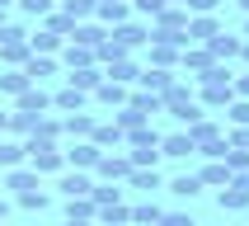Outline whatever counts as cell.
Returning a JSON list of instances; mask_svg holds the SVG:
<instances>
[{
  "instance_id": "d590c367",
  "label": "cell",
  "mask_w": 249,
  "mask_h": 226,
  "mask_svg": "<svg viewBox=\"0 0 249 226\" xmlns=\"http://www.w3.org/2000/svg\"><path fill=\"white\" fill-rule=\"evenodd\" d=\"M231 85H202V104H212V109H221V104H231Z\"/></svg>"
},
{
  "instance_id": "b9f144b4",
  "label": "cell",
  "mask_w": 249,
  "mask_h": 226,
  "mask_svg": "<svg viewBox=\"0 0 249 226\" xmlns=\"http://www.w3.org/2000/svg\"><path fill=\"white\" fill-rule=\"evenodd\" d=\"M19 207L42 212V207H47V193H42V188H28V193H19Z\"/></svg>"
},
{
  "instance_id": "f1b7e54d",
  "label": "cell",
  "mask_w": 249,
  "mask_h": 226,
  "mask_svg": "<svg viewBox=\"0 0 249 226\" xmlns=\"http://www.w3.org/2000/svg\"><path fill=\"white\" fill-rule=\"evenodd\" d=\"M179 52H183V47H174V42H151V61H155V66H174V61H179Z\"/></svg>"
},
{
  "instance_id": "9a60e30c",
  "label": "cell",
  "mask_w": 249,
  "mask_h": 226,
  "mask_svg": "<svg viewBox=\"0 0 249 226\" xmlns=\"http://www.w3.org/2000/svg\"><path fill=\"white\" fill-rule=\"evenodd\" d=\"M85 99H89L85 90L66 85V90H56V94H52V109H61V113H80V109H85Z\"/></svg>"
},
{
  "instance_id": "74e56055",
  "label": "cell",
  "mask_w": 249,
  "mask_h": 226,
  "mask_svg": "<svg viewBox=\"0 0 249 226\" xmlns=\"http://www.w3.org/2000/svg\"><path fill=\"white\" fill-rule=\"evenodd\" d=\"M127 184L151 193V188H160V174H155V170H132V174H127Z\"/></svg>"
},
{
  "instance_id": "9f6ffc18",
  "label": "cell",
  "mask_w": 249,
  "mask_h": 226,
  "mask_svg": "<svg viewBox=\"0 0 249 226\" xmlns=\"http://www.w3.org/2000/svg\"><path fill=\"white\" fill-rule=\"evenodd\" d=\"M94 5H104V0H94Z\"/></svg>"
},
{
  "instance_id": "30bf717a",
  "label": "cell",
  "mask_w": 249,
  "mask_h": 226,
  "mask_svg": "<svg viewBox=\"0 0 249 226\" xmlns=\"http://www.w3.org/2000/svg\"><path fill=\"white\" fill-rule=\"evenodd\" d=\"M66 198H89L94 193V184H89V174H80V170H71V174H61V184H56Z\"/></svg>"
},
{
  "instance_id": "816d5d0a",
  "label": "cell",
  "mask_w": 249,
  "mask_h": 226,
  "mask_svg": "<svg viewBox=\"0 0 249 226\" xmlns=\"http://www.w3.org/2000/svg\"><path fill=\"white\" fill-rule=\"evenodd\" d=\"M160 5H183V0H160Z\"/></svg>"
},
{
  "instance_id": "bcb514c9",
  "label": "cell",
  "mask_w": 249,
  "mask_h": 226,
  "mask_svg": "<svg viewBox=\"0 0 249 226\" xmlns=\"http://www.w3.org/2000/svg\"><path fill=\"white\" fill-rule=\"evenodd\" d=\"M221 0H183V10H197V14H212Z\"/></svg>"
},
{
  "instance_id": "e575fe53",
  "label": "cell",
  "mask_w": 249,
  "mask_h": 226,
  "mask_svg": "<svg viewBox=\"0 0 249 226\" xmlns=\"http://www.w3.org/2000/svg\"><path fill=\"white\" fill-rule=\"evenodd\" d=\"M28 47H33V52H38V56H52L56 47H61V38H56V33H47V28H42V33H33V38H28Z\"/></svg>"
},
{
  "instance_id": "ac0fdd59",
  "label": "cell",
  "mask_w": 249,
  "mask_h": 226,
  "mask_svg": "<svg viewBox=\"0 0 249 226\" xmlns=\"http://www.w3.org/2000/svg\"><path fill=\"white\" fill-rule=\"evenodd\" d=\"M197 179H202V184H216V188H226L235 174H231V165H226V160H207V165L197 170Z\"/></svg>"
},
{
  "instance_id": "11a10c76",
  "label": "cell",
  "mask_w": 249,
  "mask_h": 226,
  "mask_svg": "<svg viewBox=\"0 0 249 226\" xmlns=\"http://www.w3.org/2000/svg\"><path fill=\"white\" fill-rule=\"evenodd\" d=\"M245 38H249V19H245Z\"/></svg>"
},
{
  "instance_id": "7a4b0ae2",
  "label": "cell",
  "mask_w": 249,
  "mask_h": 226,
  "mask_svg": "<svg viewBox=\"0 0 249 226\" xmlns=\"http://www.w3.org/2000/svg\"><path fill=\"white\" fill-rule=\"evenodd\" d=\"M99 174H104V184H118V179H127V174H132V170H137V165H132V155H99Z\"/></svg>"
},
{
  "instance_id": "ee69618b",
  "label": "cell",
  "mask_w": 249,
  "mask_h": 226,
  "mask_svg": "<svg viewBox=\"0 0 249 226\" xmlns=\"http://www.w3.org/2000/svg\"><path fill=\"white\" fill-rule=\"evenodd\" d=\"M226 146H235V151H249V127H235V132H231V141H226Z\"/></svg>"
},
{
  "instance_id": "e0dca14e",
  "label": "cell",
  "mask_w": 249,
  "mask_h": 226,
  "mask_svg": "<svg viewBox=\"0 0 249 226\" xmlns=\"http://www.w3.org/2000/svg\"><path fill=\"white\" fill-rule=\"evenodd\" d=\"M94 14L99 19H104V24H127V14H132V5H127V0H104V5H94Z\"/></svg>"
},
{
  "instance_id": "5bb4252c",
  "label": "cell",
  "mask_w": 249,
  "mask_h": 226,
  "mask_svg": "<svg viewBox=\"0 0 249 226\" xmlns=\"http://www.w3.org/2000/svg\"><path fill=\"white\" fill-rule=\"evenodd\" d=\"M240 47H245V38H231V33H216V38L207 42L212 61H226V56H240Z\"/></svg>"
},
{
  "instance_id": "83f0119b",
  "label": "cell",
  "mask_w": 249,
  "mask_h": 226,
  "mask_svg": "<svg viewBox=\"0 0 249 226\" xmlns=\"http://www.w3.org/2000/svg\"><path fill=\"white\" fill-rule=\"evenodd\" d=\"M137 146H160V132H155L151 123H146V127H132V132H127V151H137Z\"/></svg>"
},
{
  "instance_id": "ffe728a7",
  "label": "cell",
  "mask_w": 249,
  "mask_h": 226,
  "mask_svg": "<svg viewBox=\"0 0 249 226\" xmlns=\"http://www.w3.org/2000/svg\"><path fill=\"white\" fill-rule=\"evenodd\" d=\"M99 80H104L99 66H80V71H71V75H66V85H75V90H85V94H94Z\"/></svg>"
},
{
  "instance_id": "d6986e66",
  "label": "cell",
  "mask_w": 249,
  "mask_h": 226,
  "mask_svg": "<svg viewBox=\"0 0 249 226\" xmlns=\"http://www.w3.org/2000/svg\"><path fill=\"white\" fill-rule=\"evenodd\" d=\"M24 75L38 85V80H47V75H56V61H52V56H38V52H33V56L24 61Z\"/></svg>"
},
{
  "instance_id": "8992f818",
  "label": "cell",
  "mask_w": 249,
  "mask_h": 226,
  "mask_svg": "<svg viewBox=\"0 0 249 226\" xmlns=\"http://www.w3.org/2000/svg\"><path fill=\"white\" fill-rule=\"evenodd\" d=\"M216 33H221V24H216V19H212V14H197V19H188V28H183V38H193V42H202V47H207V42L216 38Z\"/></svg>"
},
{
  "instance_id": "7bdbcfd3",
  "label": "cell",
  "mask_w": 249,
  "mask_h": 226,
  "mask_svg": "<svg viewBox=\"0 0 249 226\" xmlns=\"http://www.w3.org/2000/svg\"><path fill=\"white\" fill-rule=\"evenodd\" d=\"M226 109H231V123L235 127H249V99H231Z\"/></svg>"
},
{
  "instance_id": "f35d334b",
  "label": "cell",
  "mask_w": 249,
  "mask_h": 226,
  "mask_svg": "<svg viewBox=\"0 0 249 226\" xmlns=\"http://www.w3.org/2000/svg\"><path fill=\"white\" fill-rule=\"evenodd\" d=\"M118 193H123V188H113V184H94V193H89V198H94V207H113V203H123Z\"/></svg>"
},
{
  "instance_id": "603a6c76",
  "label": "cell",
  "mask_w": 249,
  "mask_h": 226,
  "mask_svg": "<svg viewBox=\"0 0 249 226\" xmlns=\"http://www.w3.org/2000/svg\"><path fill=\"white\" fill-rule=\"evenodd\" d=\"M141 71H137V61H132V56H123V61H108V75H104V80H118V85H132L137 80Z\"/></svg>"
},
{
  "instance_id": "d6a6232c",
  "label": "cell",
  "mask_w": 249,
  "mask_h": 226,
  "mask_svg": "<svg viewBox=\"0 0 249 226\" xmlns=\"http://www.w3.org/2000/svg\"><path fill=\"white\" fill-rule=\"evenodd\" d=\"M99 222H104V226H127V222H132V207H127V203H113V207H99Z\"/></svg>"
},
{
  "instance_id": "d4e9b609",
  "label": "cell",
  "mask_w": 249,
  "mask_h": 226,
  "mask_svg": "<svg viewBox=\"0 0 249 226\" xmlns=\"http://www.w3.org/2000/svg\"><path fill=\"white\" fill-rule=\"evenodd\" d=\"M61 127H66V137H89V132H94V118H89V113H66V123H61Z\"/></svg>"
},
{
  "instance_id": "7402d4cb",
  "label": "cell",
  "mask_w": 249,
  "mask_h": 226,
  "mask_svg": "<svg viewBox=\"0 0 249 226\" xmlns=\"http://www.w3.org/2000/svg\"><path fill=\"white\" fill-rule=\"evenodd\" d=\"M99 207H94V198H71L66 203V222H94Z\"/></svg>"
},
{
  "instance_id": "681fc988",
  "label": "cell",
  "mask_w": 249,
  "mask_h": 226,
  "mask_svg": "<svg viewBox=\"0 0 249 226\" xmlns=\"http://www.w3.org/2000/svg\"><path fill=\"white\" fill-rule=\"evenodd\" d=\"M240 56H245V61H249V42H245V47H240Z\"/></svg>"
},
{
  "instance_id": "277c9868",
  "label": "cell",
  "mask_w": 249,
  "mask_h": 226,
  "mask_svg": "<svg viewBox=\"0 0 249 226\" xmlns=\"http://www.w3.org/2000/svg\"><path fill=\"white\" fill-rule=\"evenodd\" d=\"M14 99H19V113H33V118H38V113H47V109H52V94H47L42 85H28L24 94H14Z\"/></svg>"
},
{
  "instance_id": "7c38bea8",
  "label": "cell",
  "mask_w": 249,
  "mask_h": 226,
  "mask_svg": "<svg viewBox=\"0 0 249 226\" xmlns=\"http://www.w3.org/2000/svg\"><path fill=\"white\" fill-rule=\"evenodd\" d=\"M137 80H141V90H151V94H165L169 85H174V71H165V66H151V71H141Z\"/></svg>"
},
{
  "instance_id": "f5cc1de1",
  "label": "cell",
  "mask_w": 249,
  "mask_h": 226,
  "mask_svg": "<svg viewBox=\"0 0 249 226\" xmlns=\"http://www.w3.org/2000/svg\"><path fill=\"white\" fill-rule=\"evenodd\" d=\"M240 10H245V14H249V0H240Z\"/></svg>"
},
{
  "instance_id": "9c48e42d",
  "label": "cell",
  "mask_w": 249,
  "mask_h": 226,
  "mask_svg": "<svg viewBox=\"0 0 249 226\" xmlns=\"http://www.w3.org/2000/svg\"><path fill=\"white\" fill-rule=\"evenodd\" d=\"M89 141H94L99 151H104V146H127V132L118 123H94V132H89Z\"/></svg>"
},
{
  "instance_id": "4fadbf2b",
  "label": "cell",
  "mask_w": 249,
  "mask_h": 226,
  "mask_svg": "<svg viewBox=\"0 0 249 226\" xmlns=\"http://www.w3.org/2000/svg\"><path fill=\"white\" fill-rule=\"evenodd\" d=\"M127 94H132V90L118 85V80H99V90H94V99H99V104H108V109H123Z\"/></svg>"
},
{
  "instance_id": "8d00e7d4",
  "label": "cell",
  "mask_w": 249,
  "mask_h": 226,
  "mask_svg": "<svg viewBox=\"0 0 249 226\" xmlns=\"http://www.w3.org/2000/svg\"><path fill=\"white\" fill-rule=\"evenodd\" d=\"M24 155H28V151L19 146V141H0V165H5V170H14Z\"/></svg>"
},
{
  "instance_id": "60d3db41",
  "label": "cell",
  "mask_w": 249,
  "mask_h": 226,
  "mask_svg": "<svg viewBox=\"0 0 249 226\" xmlns=\"http://www.w3.org/2000/svg\"><path fill=\"white\" fill-rule=\"evenodd\" d=\"M19 10H24L28 19H47V14H52V0H19Z\"/></svg>"
},
{
  "instance_id": "44dd1931",
  "label": "cell",
  "mask_w": 249,
  "mask_h": 226,
  "mask_svg": "<svg viewBox=\"0 0 249 226\" xmlns=\"http://www.w3.org/2000/svg\"><path fill=\"white\" fill-rule=\"evenodd\" d=\"M104 38H108L104 24H75V33H71V42H80V47H99Z\"/></svg>"
},
{
  "instance_id": "836d02e7",
  "label": "cell",
  "mask_w": 249,
  "mask_h": 226,
  "mask_svg": "<svg viewBox=\"0 0 249 226\" xmlns=\"http://www.w3.org/2000/svg\"><path fill=\"white\" fill-rule=\"evenodd\" d=\"M10 188H14V193L38 188V170H19V165H14V170H10Z\"/></svg>"
},
{
  "instance_id": "ba28073f",
  "label": "cell",
  "mask_w": 249,
  "mask_h": 226,
  "mask_svg": "<svg viewBox=\"0 0 249 226\" xmlns=\"http://www.w3.org/2000/svg\"><path fill=\"white\" fill-rule=\"evenodd\" d=\"M99 155H104V151H99L94 141L85 137V141H75V146H71V151H66V160H71V165H75V170H89V165H99Z\"/></svg>"
},
{
  "instance_id": "8fae6325",
  "label": "cell",
  "mask_w": 249,
  "mask_h": 226,
  "mask_svg": "<svg viewBox=\"0 0 249 226\" xmlns=\"http://www.w3.org/2000/svg\"><path fill=\"white\" fill-rule=\"evenodd\" d=\"M61 61H66L71 71H80V66H94L99 52L94 47H80V42H66V47H61Z\"/></svg>"
},
{
  "instance_id": "3957f363",
  "label": "cell",
  "mask_w": 249,
  "mask_h": 226,
  "mask_svg": "<svg viewBox=\"0 0 249 226\" xmlns=\"http://www.w3.org/2000/svg\"><path fill=\"white\" fill-rule=\"evenodd\" d=\"M183 28H188V10H183V5H165V10L155 14L151 33H183Z\"/></svg>"
},
{
  "instance_id": "f907efd6",
  "label": "cell",
  "mask_w": 249,
  "mask_h": 226,
  "mask_svg": "<svg viewBox=\"0 0 249 226\" xmlns=\"http://www.w3.org/2000/svg\"><path fill=\"white\" fill-rule=\"evenodd\" d=\"M66 226H94V222H66Z\"/></svg>"
},
{
  "instance_id": "c3c4849f",
  "label": "cell",
  "mask_w": 249,
  "mask_h": 226,
  "mask_svg": "<svg viewBox=\"0 0 249 226\" xmlns=\"http://www.w3.org/2000/svg\"><path fill=\"white\" fill-rule=\"evenodd\" d=\"M0 132H10V113H0Z\"/></svg>"
},
{
  "instance_id": "1f68e13d",
  "label": "cell",
  "mask_w": 249,
  "mask_h": 226,
  "mask_svg": "<svg viewBox=\"0 0 249 226\" xmlns=\"http://www.w3.org/2000/svg\"><path fill=\"white\" fill-rule=\"evenodd\" d=\"M113 123L123 127V132H132V127H146V123H151V118H146V113H141V109H132V104H123V109H118V118H113Z\"/></svg>"
},
{
  "instance_id": "4dcf8cb0",
  "label": "cell",
  "mask_w": 249,
  "mask_h": 226,
  "mask_svg": "<svg viewBox=\"0 0 249 226\" xmlns=\"http://www.w3.org/2000/svg\"><path fill=\"white\" fill-rule=\"evenodd\" d=\"M61 132H66V127L56 123V118H47V113H42L38 123H33V132H28V137H38V141H56Z\"/></svg>"
},
{
  "instance_id": "2e32d148",
  "label": "cell",
  "mask_w": 249,
  "mask_h": 226,
  "mask_svg": "<svg viewBox=\"0 0 249 226\" xmlns=\"http://www.w3.org/2000/svg\"><path fill=\"white\" fill-rule=\"evenodd\" d=\"M193 137L188 132H174V137H160V155H174V160H183V155H193Z\"/></svg>"
},
{
  "instance_id": "7dc6e473",
  "label": "cell",
  "mask_w": 249,
  "mask_h": 226,
  "mask_svg": "<svg viewBox=\"0 0 249 226\" xmlns=\"http://www.w3.org/2000/svg\"><path fill=\"white\" fill-rule=\"evenodd\" d=\"M235 90H240V94L249 99V75H240V80H235Z\"/></svg>"
},
{
  "instance_id": "ab89813d",
  "label": "cell",
  "mask_w": 249,
  "mask_h": 226,
  "mask_svg": "<svg viewBox=\"0 0 249 226\" xmlns=\"http://www.w3.org/2000/svg\"><path fill=\"white\" fill-rule=\"evenodd\" d=\"M61 10H66L71 19H75V24H80L85 14H94V0H61Z\"/></svg>"
},
{
  "instance_id": "6da1fadb",
  "label": "cell",
  "mask_w": 249,
  "mask_h": 226,
  "mask_svg": "<svg viewBox=\"0 0 249 226\" xmlns=\"http://www.w3.org/2000/svg\"><path fill=\"white\" fill-rule=\"evenodd\" d=\"M24 151H28V165L38 170V174H56V170L66 165V151H56V141L28 137V141H24Z\"/></svg>"
},
{
  "instance_id": "5b68a950",
  "label": "cell",
  "mask_w": 249,
  "mask_h": 226,
  "mask_svg": "<svg viewBox=\"0 0 249 226\" xmlns=\"http://www.w3.org/2000/svg\"><path fill=\"white\" fill-rule=\"evenodd\" d=\"M179 66H183V71H193L197 80H202V75H207L216 61H212V52H207V47H183V52H179Z\"/></svg>"
},
{
  "instance_id": "cb8c5ba5",
  "label": "cell",
  "mask_w": 249,
  "mask_h": 226,
  "mask_svg": "<svg viewBox=\"0 0 249 226\" xmlns=\"http://www.w3.org/2000/svg\"><path fill=\"white\" fill-rule=\"evenodd\" d=\"M169 193L174 198H197L202 193V179H197V174H174V179H169Z\"/></svg>"
},
{
  "instance_id": "6f0895ef",
  "label": "cell",
  "mask_w": 249,
  "mask_h": 226,
  "mask_svg": "<svg viewBox=\"0 0 249 226\" xmlns=\"http://www.w3.org/2000/svg\"><path fill=\"white\" fill-rule=\"evenodd\" d=\"M132 5H137V0H132Z\"/></svg>"
},
{
  "instance_id": "f546056e",
  "label": "cell",
  "mask_w": 249,
  "mask_h": 226,
  "mask_svg": "<svg viewBox=\"0 0 249 226\" xmlns=\"http://www.w3.org/2000/svg\"><path fill=\"white\" fill-rule=\"evenodd\" d=\"M47 33H56V38H71V33H75V19H71L66 10H52V14H47Z\"/></svg>"
},
{
  "instance_id": "db71d44e",
  "label": "cell",
  "mask_w": 249,
  "mask_h": 226,
  "mask_svg": "<svg viewBox=\"0 0 249 226\" xmlns=\"http://www.w3.org/2000/svg\"><path fill=\"white\" fill-rule=\"evenodd\" d=\"M0 28H5V10H0Z\"/></svg>"
},
{
  "instance_id": "4316f807",
  "label": "cell",
  "mask_w": 249,
  "mask_h": 226,
  "mask_svg": "<svg viewBox=\"0 0 249 226\" xmlns=\"http://www.w3.org/2000/svg\"><path fill=\"white\" fill-rule=\"evenodd\" d=\"M132 222L137 226H160L165 222V207L160 203H141V207H132Z\"/></svg>"
},
{
  "instance_id": "484cf974",
  "label": "cell",
  "mask_w": 249,
  "mask_h": 226,
  "mask_svg": "<svg viewBox=\"0 0 249 226\" xmlns=\"http://www.w3.org/2000/svg\"><path fill=\"white\" fill-rule=\"evenodd\" d=\"M28 85H33V80L24 75V66H10L5 75H0V90H5V94H24Z\"/></svg>"
},
{
  "instance_id": "52a82bcc",
  "label": "cell",
  "mask_w": 249,
  "mask_h": 226,
  "mask_svg": "<svg viewBox=\"0 0 249 226\" xmlns=\"http://www.w3.org/2000/svg\"><path fill=\"white\" fill-rule=\"evenodd\" d=\"M113 38L123 42L127 52H137L141 42H151V28H146V24H118V28H113Z\"/></svg>"
},
{
  "instance_id": "f6af8a7d",
  "label": "cell",
  "mask_w": 249,
  "mask_h": 226,
  "mask_svg": "<svg viewBox=\"0 0 249 226\" xmlns=\"http://www.w3.org/2000/svg\"><path fill=\"white\" fill-rule=\"evenodd\" d=\"M160 226H197V222L188 217V212H165V222H160Z\"/></svg>"
}]
</instances>
